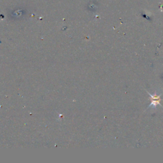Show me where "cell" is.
<instances>
[{
    "mask_svg": "<svg viewBox=\"0 0 163 163\" xmlns=\"http://www.w3.org/2000/svg\"><path fill=\"white\" fill-rule=\"evenodd\" d=\"M152 104L151 105H153L154 106H155L156 105H159V101H160V98H159V96H152Z\"/></svg>",
    "mask_w": 163,
    "mask_h": 163,
    "instance_id": "1",
    "label": "cell"
}]
</instances>
